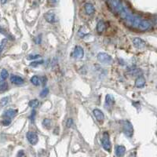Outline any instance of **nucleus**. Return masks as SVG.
Instances as JSON below:
<instances>
[{
    "label": "nucleus",
    "instance_id": "1",
    "mask_svg": "<svg viewBox=\"0 0 157 157\" xmlns=\"http://www.w3.org/2000/svg\"><path fill=\"white\" fill-rule=\"evenodd\" d=\"M106 3L112 13L116 15H119L124 6L122 0H108Z\"/></svg>",
    "mask_w": 157,
    "mask_h": 157
},
{
    "label": "nucleus",
    "instance_id": "2",
    "mask_svg": "<svg viewBox=\"0 0 157 157\" xmlns=\"http://www.w3.org/2000/svg\"><path fill=\"white\" fill-rule=\"evenodd\" d=\"M122 126H123V130L124 134L128 137H131L134 134V127L130 121L123 120L122 122Z\"/></svg>",
    "mask_w": 157,
    "mask_h": 157
},
{
    "label": "nucleus",
    "instance_id": "3",
    "mask_svg": "<svg viewBox=\"0 0 157 157\" xmlns=\"http://www.w3.org/2000/svg\"><path fill=\"white\" fill-rule=\"evenodd\" d=\"M101 143H102V146H103L104 149L110 152L111 149H112V145H111L110 137L108 132H105L103 134L102 138H101Z\"/></svg>",
    "mask_w": 157,
    "mask_h": 157
},
{
    "label": "nucleus",
    "instance_id": "4",
    "mask_svg": "<svg viewBox=\"0 0 157 157\" xmlns=\"http://www.w3.org/2000/svg\"><path fill=\"white\" fill-rule=\"evenodd\" d=\"M98 62L102 64H109L112 62V58L109 54H106V53H99L97 56Z\"/></svg>",
    "mask_w": 157,
    "mask_h": 157
},
{
    "label": "nucleus",
    "instance_id": "5",
    "mask_svg": "<svg viewBox=\"0 0 157 157\" xmlns=\"http://www.w3.org/2000/svg\"><path fill=\"white\" fill-rule=\"evenodd\" d=\"M151 28H152V24L147 20L142 19L137 27V30H139L141 32H145V31H149L151 29Z\"/></svg>",
    "mask_w": 157,
    "mask_h": 157
},
{
    "label": "nucleus",
    "instance_id": "6",
    "mask_svg": "<svg viewBox=\"0 0 157 157\" xmlns=\"http://www.w3.org/2000/svg\"><path fill=\"white\" fill-rule=\"evenodd\" d=\"M27 138L30 144L32 145H36L38 141H39V137H38L36 133L32 132V131L27 133Z\"/></svg>",
    "mask_w": 157,
    "mask_h": 157
},
{
    "label": "nucleus",
    "instance_id": "7",
    "mask_svg": "<svg viewBox=\"0 0 157 157\" xmlns=\"http://www.w3.org/2000/svg\"><path fill=\"white\" fill-rule=\"evenodd\" d=\"M133 44L134 45V47L137 49H142L144 47H145L146 46V42L143 40L141 38H138V37H135L132 39Z\"/></svg>",
    "mask_w": 157,
    "mask_h": 157
},
{
    "label": "nucleus",
    "instance_id": "8",
    "mask_svg": "<svg viewBox=\"0 0 157 157\" xmlns=\"http://www.w3.org/2000/svg\"><path fill=\"white\" fill-rule=\"evenodd\" d=\"M44 18L48 23L54 24L57 21V17L54 12H48L44 14Z\"/></svg>",
    "mask_w": 157,
    "mask_h": 157
},
{
    "label": "nucleus",
    "instance_id": "9",
    "mask_svg": "<svg viewBox=\"0 0 157 157\" xmlns=\"http://www.w3.org/2000/svg\"><path fill=\"white\" fill-rule=\"evenodd\" d=\"M84 56V50L80 46H76L73 52V57L76 59H82Z\"/></svg>",
    "mask_w": 157,
    "mask_h": 157
},
{
    "label": "nucleus",
    "instance_id": "10",
    "mask_svg": "<svg viewBox=\"0 0 157 157\" xmlns=\"http://www.w3.org/2000/svg\"><path fill=\"white\" fill-rule=\"evenodd\" d=\"M10 81L11 83L13 84H16V85H21V84L24 83V78L21 76H16V75H11L10 76Z\"/></svg>",
    "mask_w": 157,
    "mask_h": 157
},
{
    "label": "nucleus",
    "instance_id": "11",
    "mask_svg": "<svg viewBox=\"0 0 157 157\" xmlns=\"http://www.w3.org/2000/svg\"><path fill=\"white\" fill-rule=\"evenodd\" d=\"M93 115L95 116V118L97 119V120L98 122H101V121L104 120V119H105V115H104L103 112H101L100 109H98V108H96L93 111Z\"/></svg>",
    "mask_w": 157,
    "mask_h": 157
},
{
    "label": "nucleus",
    "instance_id": "12",
    "mask_svg": "<svg viewBox=\"0 0 157 157\" xmlns=\"http://www.w3.org/2000/svg\"><path fill=\"white\" fill-rule=\"evenodd\" d=\"M84 9H85V12L87 15H92L95 12V8L93 6L92 3H87L84 5Z\"/></svg>",
    "mask_w": 157,
    "mask_h": 157
},
{
    "label": "nucleus",
    "instance_id": "13",
    "mask_svg": "<svg viewBox=\"0 0 157 157\" xmlns=\"http://www.w3.org/2000/svg\"><path fill=\"white\" fill-rule=\"evenodd\" d=\"M145 85V78L142 76H138L135 81V86L137 88H143Z\"/></svg>",
    "mask_w": 157,
    "mask_h": 157
},
{
    "label": "nucleus",
    "instance_id": "14",
    "mask_svg": "<svg viewBox=\"0 0 157 157\" xmlns=\"http://www.w3.org/2000/svg\"><path fill=\"white\" fill-rule=\"evenodd\" d=\"M17 110L16 109H8V110L5 111V112L3 113V116L4 117H6V119H12L17 115Z\"/></svg>",
    "mask_w": 157,
    "mask_h": 157
},
{
    "label": "nucleus",
    "instance_id": "15",
    "mask_svg": "<svg viewBox=\"0 0 157 157\" xmlns=\"http://www.w3.org/2000/svg\"><path fill=\"white\" fill-rule=\"evenodd\" d=\"M126 152V148L123 145H118L115 148V154L118 157L123 156V155L125 154Z\"/></svg>",
    "mask_w": 157,
    "mask_h": 157
},
{
    "label": "nucleus",
    "instance_id": "16",
    "mask_svg": "<svg viewBox=\"0 0 157 157\" xmlns=\"http://www.w3.org/2000/svg\"><path fill=\"white\" fill-rule=\"evenodd\" d=\"M105 23L103 21H99L97 24V32L99 34H101L105 29Z\"/></svg>",
    "mask_w": 157,
    "mask_h": 157
},
{
    "label": "nucleus",
    "instance_id": "17",
    "mask_svg": "<svg viewBox=\"0 0 157 157\" xmlns=\"http://www.w3.org/2000/svg\"><path fill=\"white\" fill-rule=\"evenodd\" d=\"M105 104L106 105L109 106V107H112V106L115 104V99H114L112 96L110 95V94H107V95H106Z\"/></svg>",
    "mask_w": 157,
    "mask_h": 157
},
{
    "label": "nucleus",
    "instance_id": "18",
    "mask_svg": "<svg viewBox=\"0 0 157 157\" xmlns=\"http://www.w3.org/2000/svg\"><path fill=\"white\" fill-rule=\"evenodd\" d=\"M8 76H9V73H8L7 70L3 69L1 71V73H0V83L5 82V80L7 78Z\"/></svg>",
    "mask_w": 157,
    "mask_h": 157
},
{
    "label": "nucleus",
    "instance_id": "19",
    "mask_svg": "<svg viewBox=\"0 0 157 157\" xmlns=\"http://www.w3.org/2000/svg\"><path fill=\"white\" fill-rule=\"evenodd\" d=\"M28 105L32 108H35L37 107H39V101L37 100V99H33V100H31L28 103Z\"/></svg>",
    "mask_w": 157,
    "mask_h": 157
},
{
    "label": "nucleus",
    "instance_id": "20",
    "mask_svg": "<svg viewBox=\"0 0 157 157\" xmlns=\"http://www.w3.org/2000/svg\"><path fill=\"white\" fill-rule=\"evenodd\" d=\"M8 89V84L6 82L0 83V93H3L5 91H7Z\"/></svg>",
    "mask_w": 157,
    "mask_h": 157
},
{
    "label": "nucleus",
    "instance_id": "21",
    "mask_svg": "<svg viewBox=\"0 0 157 157\" xmlns=\"http://www.w3.org/2000/svg\"><path fill=\"white\" fill-rule=\"evenodd\" d=\"M30 81H31V83H32L33 85H35V86H39V77L37 76H32L31 79H30Z\"/></svg>",
    "mask_w": 157,
    "mask_h": 157
},
{
    "label": "nucleus",
    "instance_id": "22",
    "mask_svg": "<svg viewBox=\"0 0 157 157\" xmlns=\"http://www.w3.org/2000/svg\"><path fill=\"white\" fill-rule=\"evenodd\" d=\"M130 74L132 75V76H141V74H142V71H141L140 69H133L132 71H130Z\"/></svg>",
    "mask_w": 157,
    "mask_h": 157
},
{
    "label": "nucleus",
    "instance_id": "23",
    "mask_svg": "<svg viewBox=\"0 0 157 157\" xmlns=\"http://www.w3.org/2000/svg\"><path fill=\"white\" fill-rule=\"evenodd\" d=\"M42 123L43 127L47 128H50V126H51V120H49V119H44V120H42Z\"/></svg>",
    "mask_w": 157,
    "mask_h": 157
},
{
    "label": "nucleus",
    "instance_id": "24",
    "mask_svg": "<svg viewBox=\"0 0 157 157\" xmlns=\"http://www.w3.org/2000/svg\"><path fill=\"white\" fill-rule=\"evenodd\" d=\"M48 93H49V89H43V90L41 91V93H40V97H41V98H45V97H47V96L48 95Z\"/></svg>",
    "mask_w": 157,
    "mask_h": 157
},
{
    "label": "nucleus",
    "instance_id": "25",
    "mask_svg": "<svg viewBox=\"0 0 157 157\" xmlns=\"http://www.w3.org/2000/svg\"><path fill=\"white\" fill-rule=\"evenodd\" d=\"M8 101H9V98L7 97H5V98H3L1 100H0V105L2 106H5L7 105Z\"/></svg>",
    "mask_w": 157,
    "mask_h": 157
},
{
    "label": "nucleus",
    "instance_id": "26",
    "mask_svg": "<svg viewBox=\"0 0 157 157\" xmlns=\"http://www.w3.org/2000/svg\"><path fill=\"white\" fill-rule=\"evenodd\" d=\"M43 63V61L42 60H41V61H39V62H32L31 64H30V66L31 67H36L38 66V65H39V64H41Z\"/></svg>",
    "mask_w": 157,
    "mask_h": 157
},
{
    "label": "nucleus",
    "instance_id": "27",
    "mask_svg": "<svg viewBox=\"0 0 157 157\" xmlns=\"http://www.w3.org/2000/svg\"><path fill=\"white\" fill-rule=\"evenodd\" d=\"M39 57H41V56L39 55V54H31V55L28 57V60H32V59L34 60V59L39 58Z\"/></svg>",
    "mask_w": 157,
    "mask_h": 157
},
{
    "label": "nucleus",
    "instance_id": "28",
    "mask_svg": "<svg viewBox=\"0 0 157 157\" xmlns=\"http://www.w3.org/2000/svg\"><path fill=\"white\" fill-rule=\"evenodd\" d=\"M6 43V39H3V42H1V44H0V55L2 54V52H3V50L5 47Z\"/></svg>",
    "mask_w": 157,
    "mask_h": 157
},
{
    "label": "nucleus",
    "instance_id": "29",
    "mask_svg": "<svg viewBox=\"0 0 157 157\" xmlns=\"http://www.w3.org/2000/svg\"><path fill=\"white\" fill-rule=\"evenodd\" d=\"M11 123V120H10V119H6L4 120L3 121V126H9Z\"/></svg>",
    "mask_w": 157,
    "mask_h": 157
},
{
    "label": "nucleus",
    "instance_id": "30",
    "mask_svg": "<svg viewBox=\"0 0 157 157\" xmlns=\"http://www.w3.org/2000/svg\"><path fill=\"white\" fill-rule=\"evenodd\" d=\"M72 124H73V120H72V119H69L66 123L67 127H71V126H72Z\"/></svg>",
    "mask_w": 157,
    "mask_h": 157
},
{
    "label": "nucleus",
    "instance_id": "31",
    "mask_svg": "<svg viewBox=\"0 0 157 157\" xmlns=\"http://www.w3.org/2000/svg\"><path fill=\"white\" fill-rule=\"evenodd\" d=\"M42 42V38H41V35H39V37L38 36L37 38L35 39V42L36 43V44H40Z\"/></svg>",
    "mask_w": 157,
    "mask_h": 157
},
{
    "label": "nucleus",
    "instance_id": "32",
    "mask_svg": "<svg viewBox=\"0 0 157 157\" xmlns=\"http://www.w3.org/2000/svg\"><path fill=\"white\" fill-rule=\"evenodd\" d=\"M0 33H2V34L5 35H6V36L9 37V38H11V37H10V35H8V33H6V32L5 30L3 29V28L2 27H0Z\"/></svg>",
    "mask_w": 157,
    "mask_h": 157
},
{
    "label": "nucleus",
    "instance_id": "33",
    "mask_svg": "<svg viewBox=\"0 0 157 157\" xmlns=\"http://www.w3.org/2000/svg\"><path fill=\"white\" fill-rule=\"evenodd\" d=\"M41 80H42V83L43 86H45L46 84H47V78L46 76H42L41 77Z\"/></svg>",
    "mask_w": 157,
    "mask_h": 157
},
{
    "label": "nucleus",
    "instance_id": "34",
    "mask_svg": "<svg viewBox=\"0 0 157 157\" xmlns=\"http://www.w3.org/2000/svg\"><path fill=\"white\" fill-rule=\"evenodd\" d=\"M35 114H36V112H35V110H32V115H31V119H32V120H34V118H35Z\"/></svg>",
    "mask_w": 157,
    "mask_h": 157
},
{
    "label": "nucleus",
    "instance_id": "35",
    "mask_svg": "<svg viewBox=\"0 0 157 157\" xmlns=\"http://www.w3.org/2000/svg\"><path fill=\"white\" fill-rule=\"evenodd\" d=\"M23 155H24V151H20L19 152H18V156H17V157H22Z\"/></svg>",
    "mask_w": 157,
    "mask_h": 157
},
{
    "label": "nucleus",
    "instance_id": "36",
    "mask_svg": "<svg viewBox=\"0 0 157 157\" xmlns=\"http://www.w3.org/2000/svg\"><path fill=\"white\" fill-rule=\"evenodd\" d=\"M51 1L52 3H54V4H56V3H57L59 2V0H50Z\"/></svg>",
    "mask_w": 157,
    "mask_h": 157
},
{
    "label": "nucleus",
    "instance_id": "37",
    "mask_svg": "<svg viewBox=\"0 0 157 157\" xmlns=\"http://www.w3.org/2000/svg\"><path fill=\"white\" fill-rule=\"evenodd\" d=\"M6 1H7V0H2V3H3V4H4V3H6Z\"/></svg>",
    "mask_w": 157,
    "mask_h": 157
}]
</instances>
